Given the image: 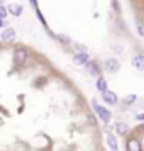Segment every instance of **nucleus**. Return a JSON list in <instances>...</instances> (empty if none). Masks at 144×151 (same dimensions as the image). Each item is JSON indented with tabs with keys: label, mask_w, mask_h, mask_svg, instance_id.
<instances>
[{
	"label": "nucleus",
	"mask_w": 144,
	"mask_h": 151,
	"mask_svg": "<svg viewBox=\"0 0 144 151\" xmlns=\"http://www.w3.org/2000/svg\"><path fill=\"white\" fill-rule=\"evenodd\" d=\"M107 143H109L112 151H117V139L114 137V134H109V136H107Z\"/></svg>",
	"instance_id": "11"
},
{
	"label": "nucleus",
	"mask_w": 144,
	"mask_h": 151,
	"mask_svg": "<svg viewBox=\"0 0 144 151\" xmlns=\"http://www.w3.org/2000/svg\"><path fill=\"white\" fill-rule=\"evenodd\" d=\"M132 65H134V68L136 70H144V56L137 55L132 58Z\"/></svg>",
	"instance_id": "8"
},
{
	"label": "nucleus",
	"mask_w": 144,
	"mask_h": 151,
	"mask_svg": "<svg viewBox=\"0 0 144 151\" xmlns=\"http://www.w3.org/2000/svg\"><path fill=\"white\" fill-rule=\"evenodd\" d=\"M107 71H110V73H115L117 70H119V61L117 60H114V58H110L109 61H107Z\"/></svg>",
	"instance_id": "9"
},
{
	"label": "nucleus",
	"mask_w": 144,
	"mask_h": 151,
	"mask_svg": "<svg viewBox=\"0 0 144 151\" xmlns=\"http://www.w3.org/2000/svg\"><path fill=\"white\" fill-rule=\"evenodd\" d=\"M87 61H88V56H87V53H80V55H75V58H73V63H75V65H78V66L85 65Z\"/></svg>",
	"instance_id": "7"
},
{
	"label": "nucleus",
	"mask_w": 144,
	"mask_h": 151,
	"mask_svg": "<svg viewBox=\"0 0 144 151\" xmlns=\"http://www.w3.org/2000/svg\"><path fill=\"white\" fill-rule=\"evenodd\" d=\"M5 24H7V22H5V21H4V19H2V17H0V27H4Z\"/></svg>",
	"instance_id": "18"
},
{
	"label": "nucleus",
	"mask_w": 144,
	"mask_h": 151,
	"mask_svg": "<svg viewBox=\"0 0 144 151\" xmlns=\"http://www.w3.org/2000/svg\"><path fill=\"white\" fill-rule=\"evenodd\" d=\"M102 97L105 102L109 104H117V95L114 93V92H110V90H103L102 92Z\"/></svg>",
	"instance_id": "5"
},
{
	"label": "nucleus",
	"mask_w": 144,
	"mask_h": 151,
	"mask_svg": "<svg viewBox=\"0 0 144 151\" xmlns=\"http://www.w3.org/2000/svg\"><path fill=\"white\" fill-rule=\"evenodd\" d=\"M127 151H141V144L137 139H130L127 143Z\"/></svg>",
	"instance_id": "10"
},
{
	"label": "nucleus",
	"mask_w": 144,
	"mask_h": 151,
	"mask_svg": "<svg viewBox=\"0 0 144 151\" xmlns=\"http://www.w3.org/2000/svg\"><path fill=\"white\" fill-rule=\"evenodd\" d=\"M26 60H27V51L22 48H17L14 51V63L15 65H24L26 63Z\"/></svg>",
	"instance_id": "2"
},
{
	"label": "nucleus",
	"mask_w": 144,
	"mask_h": 151,
	"mask_svg": "<svg viewBox=\"0 0 144 151\" xmlns=\"http://www.w3.org/2000/svg\"><path fill=\"white\" fill-rule=\"evenodd\" d=\"M137 119H139V121H144V114H139V116H137Z\"/></svg>",
	"instance_id": "19"
},
{
	"label": "nucleus",
	"mask_w": 144,
	"mask_h": 151,
	"mask_svg": "<svg viewBox=\"0 0 144 151\" xmlns=\"http://www.w3.org/2000/svg\"><path fill=\"white\" fill-rule=\"evenodd\" d=\"M59 41H63V42H68L69 39L66 37V36H59Z\"/></svg>",
	"instance_id": "16"
},
{
	"label": "nucleus",
	"mask_w": 144,
	"mask_h": 151,
	"mask_svg": "<svg viewBox=\"0 0 144 151\" xmlns=\"http://www.w3.org/2000/svg\"><path fill=\"white\" fill-rule=\"evenodd\" d=\"M22 5H19V4H9L7 5V12L9 14H12L14 17H21L22 15Z\"/></svg>",
	"instance_id": "4"
},
{
	"label": "nucleus",
	"mask_w": 144,
	"mask_h": 151,
	"mask_svg": "<svg viewBox=\"0 0 144 151\" xmlns=\"http://www.w3.org/2000/svg\"><path fill=\"white\" fill-rule=\"evenodd\" d=\"M141 129H143V131H144V126H143V127H141Z\"/></svg>",
	"instance_id": "21"
},
{
	"label": "nucleus",
	"mask_w": 144,
	"mask_h": 151,
	"mask_svg": "<svg viewBox=\"0 0 144 151\" xmlns=\"http://www.w3.org/2000/svg\"><path fill=\"white\" fill-rule=\"evenodd\" d=\"M7 7H4V4H0V17H2V19H5V17H7Z\"/></svg>",
	"instance_id": "14"
},
{
	"label": "nucleus",
	"mask_w": 144,
	"mask_h": 151,
	"mask_svg": "<svg viewBox=\"0 0 144 151\" xmlns=\"http://www.w3.org/2000/svg\"><path fill=\"white\" fill-rule=\"evenodd\" d=\"M93 109H95V112L100 116V119H102L103 122H109V121H110L112 114H110V112L105 109V107H102V105H98L97 102H93Z\"/></svg>",
	"instance_id": "1"
},
{
	"label": "nucleus",
	"mask_w": 144,
	"mask_h": 151,
	"mask_svg": "<svg viewBox=\"0 0 144 151\" xmlns=\"http://www.w3.org/2000/svg\"><path fill=\"white\" fill-rule=\"evenodd\" d=\"M97 88L103 92V90H107V82H105V78H98V82H97Z\"/></svg>",
	"instance_id": "13"
},
{
	"label": "nucleus",
	"mask_w": 144,
	"mask_h": 151,
	"mask_svg": "<svg viewBox=\"0 0 144 151\" xmlns=\"http://www.w3.org/2000/svg\"><path fill=\"white\" fill-rule=\"evenodd\" d=\"M0 4H4V0H0Z\"/></svg>",
	"instance_id": "20"
},
{
	"label": "nucleus",
	"mask_w": 144,
	"mask_h": 151,
	"mask_svg": "<svg viewBox=\"0 0 144 151\" xmlns=\"http://www.w3.org/2000/svg\"><path fill=\"white\" fill-rule=\"evenodd\" d=\"M0 37H2V41L4 42H12L15 39V31L12 27H7V29H4V31H2V36H0Z\"/></svg>",
	"instance_id": "3"
},
{
	"label": "nucleus",
	"mask_w": 144,
	"mask_h": 151,
	"mask_svg": "<svg viewBox=\"0 0 144 151\" xmlns=\"http://www.w3.org/2000/svg\"><path fill=\"white\" fill-rule=\"evenodd\" d=\"M29 2L32 4V7H34V9H37V0H29Z\"/></svg>",
	"instance_id": "17"
},
{
	"label": "nucleus",
	"mask_w": 144,
	"mask_h": 151,
	"mask_svg": "<svg viewBox=\"0 0 144 151\" xmlns=\"http://www.w3.org/2000/svg\"><path fill=\"white\" fill-rule=\"evenodd\" d=\"M117 132H120V134H127V131H129V126L124 122H117Z\"/></svg>",
	"instance_id": "12"
},
{
	"label": "nucleus",
	"mask_w": 144,
	"mask_h": 151,
	"mask_svg": "<svg viewBox=\"0 0 144 151\" xmlns=\"http://www.w3.org/2000/svg\"><path fill=\"white\" fill-rule=\"evenodd\" d=\"M85 66H87V71H88L92 76H98L100 71H98V66H97L93 61H87V63H85Z\"/></svg>",
	"instance_id": "6"
},
{
	"label": "nucleus",
	"mask_w": 144,
	"mask_h": 151,
	"mask_svg": "<svg viewBox=\"0 0 144 151\" xmlns=\"http://www.w3.org/2000/svg\"><path fill=\"white\" fill-rule=\"evenodd\" d=\"M132 102H136V95H127L125 99H124V104H132Z\"/></svg>",
	"instance_id": "15"
}]
</instances>
